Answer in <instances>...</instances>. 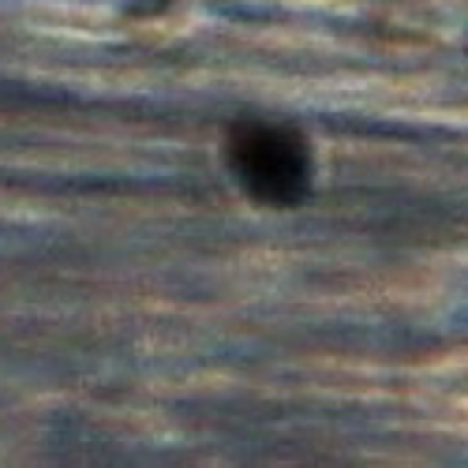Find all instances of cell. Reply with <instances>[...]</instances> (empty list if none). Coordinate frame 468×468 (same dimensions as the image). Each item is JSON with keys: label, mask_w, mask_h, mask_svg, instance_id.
Here are the masks:
<instances>
[{"label": "cell", "mask_w": 468, "mask_h": 468, "mask_svg": "<svg viewBox=\"0 0 468 468\" xmlns=\"http://www.w3.org/2000/svg\"><path fill=\"white\" fill-rule=\"evenodd\" d=\"M225 158L232 176L266 207H296L311 187V150L307 139L289 124L240 121L229 132Z\"/></svg>", "instance_id": "6da1fadb"}]
</instances>
